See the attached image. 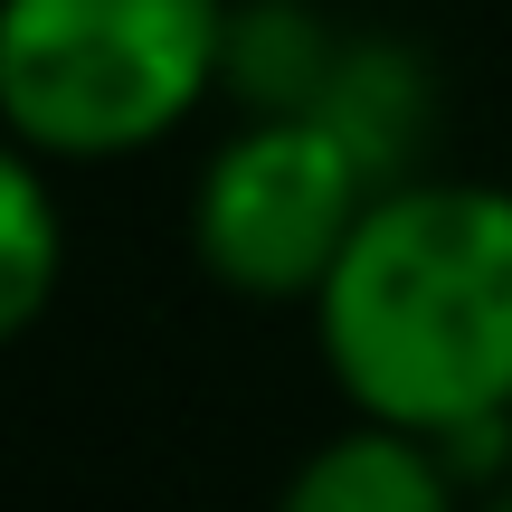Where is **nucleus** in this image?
<instances>
[{
	"instance_id": "f257e3e1",
	"label": "nucleus",
	"mask_w": 512,
	"mask_h": 512,
	"mask_svg": "<svg viewBox=\"0 0 512 512\" xmlns=\"http://www.w3.org/2000/svg\"><path fill=\"white\" fill-rule=\"evenodd\" d=\"M332 389L370 427L465 437L512 418V190L399 181L313 294Z\"/></svg>"
},
{
	"instance_id": "f03ea898",
	"label": "nucleus",
	"mask_w": 512,
	"mask_h": 512,
	"mask_svg": "<svg viewBox=\"0 0 512 512\" xmlns=\"http://www.w3.org/2000/svg\"><path fill=\"white\" fill-rule=\"evenodd\" d=\"M228 0H10L0 114L38 162H124L228 86Z\"/></svg>"
},
{
	"instance_id": "7ed1b4c3",
	"label": "nucleus",
	"mask_w": 512,
	"mask_h": 512,
	"mask_svg": "<svg viewBox=\"0 0 512 512\" xmlns=\"http://www.w3.org/2000/svg\"><path fill=\"white\" fill-rule=\"evenodd\" d=\"M380 181L361 152L313 114H247L219 152H209L200 190H190V247L228 294L256 304H313L332 266L351 256Z\"/></svg>"
},
{
	"instance_id": "20e7f679",
	"label": "nucleus",
	"mask_w": 512,
	"mask_h": 512,
	"mask_svg": "<svg viewBox=\"0 0 512 512\" xmlns=\"http://www.w3.org/2000/svg\"><path fill=\"white\" fill-rule=\"evenodd\" d=\"M275 512H475V494L446 475V456L427 437H399V427L361 418L294 465Z\"/></svg>"
},
{
	"instance_id": "39448f33",
	"label": "nucleus",
	"mask_w": 512,
	"mask_h": 512,
	"mask_svg": "<svg viewBox=\"0 0 512 512\" xmlns=\"http://www.w3.org/2000/svg\"><path fill=\"white\" fill-rule=\"evenodd\" d=\"M427 67L408 48H389V38H370V48H342V67H332L323 105H313V124H332L351 152H361V171L380 190L418 181V143H427Z\"/></svg>"
},
{
	"instance_id": "423d86ee",
	"label": "nucleus",
	"mask_w": 512,
	"mask_h": 512,
	"mask_svg": "<svg viewBox=\"0 0 512 512\" xmlns=\"http://www.w3.org/2000/svg\"><path fill=\"white\" fill-rule=\"evenodd\" d=\"M332 67H342V48L304 0H247L228 29V95L247 114H313Z\"/></svg>"
},
{
	"instance_id": "0eeeda50",
	"label": "nucleus",
	"mask_w": 512,
	"mask_h": 512,
	"mask_svg": "<svg viewBox=\"0 0 512 512\" xmlns=\"http://www.w3.org/2000/svg\"><path fill=\"white\" fill-rule=\"evenodd\" d=\"M57 266H67V228H57L48 171L38 152H10L0 162V323L29 332L57 294Z\"/></svg>"
},
{
	"instance_id": "6e6552de",
	"label": "nucleus",
	"mask_w": 512,
	"mask_h": 512,
	"mask_svg": "<svg viewBox=\"0 0 512 512\" xmlns=\"http://www.w3.org/2000/svg\"><path fill=\"white\" fill-rule=\"evenodd\" d=\"M475 512H512V484H494V494H475Z\"/></svg>"
}]
</instances>
